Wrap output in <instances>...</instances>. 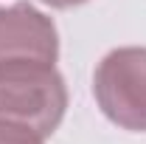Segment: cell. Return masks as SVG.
I'll use <instances>...</instances> for the list:
<instances>
[{
	"label": "cell",
	"mask_w": 146,
	"mask_h": 144,
	"mask_svg": "<svg viewBox=\"0 0 146 144\" xmlns=\"http://www.w3.org/2000/svg\"><path fill=\"white\" fill-rule=\"evenodd\" d=\"M42 3L56 6V9H68V6H79V3H84V0H42Z\"/></svg>",
	"instance_id": "5b68a950"
},
{
	"label": "cell",
	"mask_w": 146,
	"mask_h": 144,
	"mask_svg": "<svg viewBox=\"0 0 146 144\" xmlns=\"http://www.w3.org/2000/svg\"><path fill=\"white\" fill-rule=\"evenodd\" d=\"M56 59V28L54 23L31 9L17 3L0 9V65L9 62H45Z\"/></svg>",
	"instance_id": "3957f363"
},
{
	"label": "cell",
	"mask_w": 146,
	"mask_h": 144,
	"mask_svg": "<svg viewBox=\"0 0 146 144\" xmlns=\"http://www.w3.org/2000/svg\"><path fill=\"white\" fill-rule=\"evenodd\" d=\"M0 144H39V139L31 136V133H23V130L0 124Z\"/></svg>",
	"instance_id": "277c9868"
},
{
	"label": "cell",
	"mask_w": 146,
	"mask_h": 144,
	"mask_svg": "<svg viewBox=\"0 0 146 144\" xmlns=\"http://www.w3.org/2000/svg\"><path fill=\"white\" fill-rule=\"evenodd\" d=\"M62 76L45 62L0 65V124L45 139L65 116Z\"/></svg>",
	"instance_id": "6da1fadb"
},
{
	"label": "cell",
	"mask_w": 146,
	"mask_h": 144,
	"mask_svg": "<svg viewBox=\"0 0 146 144\" xmlns=\"http://www.w3.org/2000/svg\"><path fill=\"white\" fill-rule=\"evenodd\" d=\"M98 105L115 124L146 130V48H121L96 71Z\"/></svg>",
	"instance_id": "7a4b0ae2"
}]
</instances>
